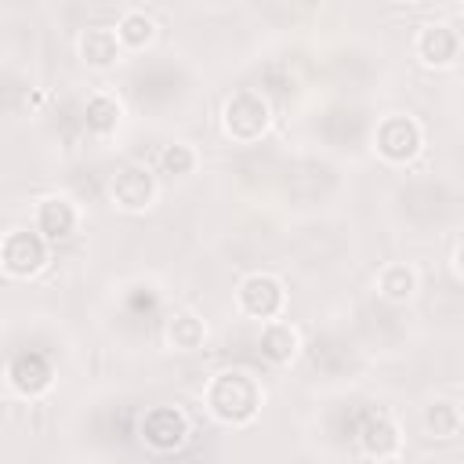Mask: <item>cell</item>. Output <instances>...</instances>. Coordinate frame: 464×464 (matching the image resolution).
<instances>
[{"instance_id":"obj_1","label":"cell","mask_w":464,"mask_h":464,"mask_svg":"<svg viewBox=\"0 0 464 464\" xmlns=\"http://www.w3.org/2000/svg\"><path fill=\"white\" fill-rule=\"evenodd\" d=\"M261 399H265V392H261L257 377L246 373V370H221V373H214V377L207 381V388H203V406H207V413H210L218 424H225V428H243V424H250V420L261 413Z\"/></svg>"},{"instance_id":"obj_2","label":"cell","mask_w":464,"mask_h":464,"mask_svg":"<svg viewBox=\"0 0 464 464\" xmlns=\"http://www.w3.org/2000/svg\"><path fill=\"white\" fill-rule=\"evenodd\" d=\"M272 127V105L257 87H239L221 105V130L236 145H254Z\"/></svg>"},{"instance_id":"obj_3","label":"cell","mask_w":464,"mask_h":464,"mask_svg":"<svg viewBox=\"0 0 464 464\" xmlns=\"http://www.w3.org/2000/svg\"><path fill=\"white\" fill-rule=\"evenodd\" d=\"M236 308L250 319H257L261 326L272 319H283L286 312V286L279 276L272 272H250L239 279L236 286Z\"/></svg>"},{"instance_id":"obj_4","label":"cell","mask_w":464,"mask_h":464,"mask_svg":"<svg viewBox=\"0 0 464 464\" xmlns=\"http://www.w3.org/2000/svg\"><path fill=\"white\" fill-rule=\"evenodd\" d=\"M373 149H377V156L384 163H395V167L413 163L420 156V149H424V127L406 112H392V116H384L377 123Z\"/></svg>"},{"instance_id":"obj_5","label":"cell","mask_w":464,"mask_h":464,"mask_svg":"<svg viewBox=\"0 0 464 464\" xmlns=\"http://www.w3.org/2000/svg\"><path fill=\"white\" fill-rule=\"evenodd\" d=\"M0 261L11 279H33L51 261V243L36 228H11L0 243Z\"/></svg>"},{"instance_id":"obj_6","label":"cell","mask_w":464,"mask_h":464,"mask_svg":"<svg viewBox=\"0 0 464 464\" xmlns=\"http://www.w3.org/2000/svg\"><path fill=\"white\" fill-rule=\"evenodd\" d=\"M460 47H464V33L446 18L424 22L413 36V54L428 69H450L460 58Z\"/></svg>"},{"instance_id":"obj_7","label":"cell","mask_w":464,"mask_h":464,"mask_svg":"<svg viewBox=\"0 0 464 464\" xmlns=\"http://www.w3.org/2000/svg\"><path fill=\"white\" fill-rule=\"evenodd\" d=\"M160 196V181L145 163H123L112 178H109V199L112 207L127 210V214H141L156 203Z\"/></svg>"},{"instance_id":"obj_8","label":"cell","mask_w":464,"mask_h":464,"mask_svg":"<svg viewBox=\"0 0 464 464\" xmlns=\"http://www.w3.org/2000/svg\"><path fill=\"white\" fill-rule=\"evenodd\" d=\"M138 435H141V442L149 450L174 453V450H181L188 442L192 428H188V417H185L181 406H152V410H145V417L138 424Z\"/></svg>"},{"instance_id":"obj_9","label":"cell","mask_w":464,"mask_h":464,"mask_svg":"<svg viewBox=\"0 0 464 464\" xmlns=\"http://www.w3.org/2000/svg\"><path fill=\"white\" fill-rule=\"evenodd\" d=\"M33 228H36L47 243L72 239L76 228H80V207H76L69 196H44V199L36 203Z\"/></svg>"},{"instance_id":"obj_10","label":"cell","mask_w":464,"mask_h":464,"mask_svg":"<svg viewBox=\"0 0 464 464\" xmlns=\"http://www.w3.org/2000/svg\"><path fill=\"white\" fill-rule=\"evenodd\" d=\"M7 384L25 399H40L54 384V366L44 352H18L7 362Z\"/></svg>"},{"instance_id":"obj_11","label":"cell","mask_w":464,"mask_h":464,"mask_svg":"<svg viewBox=\"0 0 464 464\" xmlns=\"http://www.w3.org/2000/svg\"><path fill=\"white\" fill-rule=\"evenodd\" d=\"M355 442H359V450L370 457V460H395L399 453H402V428L388 417V413H370L362 424H359V431H355Z\"/></svg>"},{"instance_id":"obj_12","label":"cell","mask_w":464,"mask_h":464,"mask_svg":"<svg viewBox=\"0 0 464 464\" xmlns=\"http://www.w3.org/2000/svg\"><path fill=\"white\" fill-rule=\"evenodd\" d=\"M76 54L87 69H112L123 58V44L116 36V25H87L76 40Z\"/></svg>"},{"instance_id":"obj_13","label":"cell","mask_w":464,"mask_h":464,"mask_svg":"<svg viewBox=\"0 0 464 464\" xmlns=\"http://www.w3.org/2000/svg\"><path fill=\"white\" fill-rule=\"evenodd\" d=\"M261 355L276 366H290L297 355H301V330L290 323V319H272L261 326Z\"/></svg>"},{"instance_id":"obj_14","label":"cell","mask_w":464,"mask_h":464,"mask_svg":"<svg viewBox=\"0 0 464 464\" xmlns=\"http://www.w3.org/2000/svg\"><path fill=\"white\" fill-rule=\"evenodd\" d=\"M373 286H377V294H381L384 301L406 304V301L417 294L420 279H417V268H413V265H406V261H388V265L377 272Z\"/></svg>"},{"instance_id":"obj_15","label":"cell","mask_w":464,"mask_h":464,"mask_svg":"<svg viewBox=\"0 0 464 464\" xmlns=\"http://www.w3.org/2000/svg\"><path fill=\"white\" fill-rule=\"evenodd\" d=\"M424 431H428V439H439V442H450V439H457L460 435V428H464V413H460V406L453 402V399H431L428 406H424Z\"/></svg>"},{"instance_id":"obj_16","label":"cell","mask_w":464,"mask_h":464,"mask_svg":"<svg viewBox=\"0 0 464 464\" xmlns=\"http://www.w3.org/2000/svg\"><path fill=\"white\" fill-rule=\"evenodd\" d=\"M83 120H87V127H91L98 138H109V134L120 127V120H123V105H120L116 94L94 91V94L87 98V105H83Z\"/></svg>"},{"instance_id":"obj_17","label":"cell","mask_w":464,"mask_h":464,"mask_svg":"<svg viewBox=\"0 0 464 464\" xmlns=\"http://www.w3.org/2000/svg\"><path fill=\"white\" fill-rule=\"evenodd\" d=\"M207 341V323L196 312H174L167 319V344L174 352H196Z\"/></svg>"},{"instance_id":"obj_18","label":"cell","mask_w":464,"mask_h":464,"mask_svg":"<svg viewBox=\"0 0 464 464\" xmlns=\"http://www.w3.org/2000/svg\"><path fill=\"white\" fill-rule=\"evenodd\" d=\"M116 36H120L123 51H141V47H149V44L156 40V22H152L141 7H130V11L120 14Z\"/></svg>"},{"instance_id":"obj_19","label":"cell","mask_w":464,"mask_h":464,"mask_svg":"<svg viewBox=\"0 0 464 464\" xmlns=\"http://www.w3.org/2000/svg\"><path fill=\"white\" fill-rule=\"evenodd\" d=\"M160 167H163V174L188 178V174H196V167H199V152H196L188 141H170V145H163V152H160Z\"/></svg>"},{"instance_id":"obj_20","label":"cell","mask_w":464,"mask_h":464,"mask_svg":"<svg viewBox=\"0 0 464 464\" xmlns=\"http://www.w3.org/2000/svg\"><path fill=\"white\" fill-rule=\"evenodd\" d=\"M453 261H457V272H460V279H464V243L457 246V254H453Z\"/></svg>"},{"instance_id":"obj_21","label":"cell","mask_w":464,"mask_h":464,"mask_svg":"<svg viewBox=\"0 0 464 464\" xmlns=\"http://www.w3.org/2000/svg\"><path fill=\"white\" fill-rule=\"evenodd\" d=\"M381 464H402V460H399V457H395V460H381Z\"/></svg>"}]
</instances>
